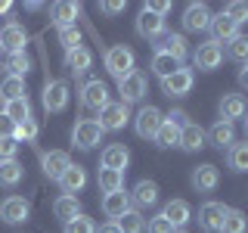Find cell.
Here are the masks:
<instances>
[{
    "label": "cell",
    "instance_id": "1",
    "mask_svg": "<svg viewBox=\"0 0 248 233\" xmlns=\"http://www.w3.org/2000/svg\"><path fill=\"white\" fill-rule=\"evenodd\" d=\"M106 72L112 75L115 81H124L127 75H134V72H137V56H134V50H130V47H124V44L108 47V50H106Z\"/></svg>",
    "mask_w": 248,
    "mask_h": 233
},
{
    "label": "cell",
    "instance_id": "2",
    "mask_svg": "<svg viewBox=\"0 0 248 233\" xmlns=\"http://www.w3.org/2000/svg\"><path fill=\"white\" fill-rule=\"evenodd\" d=\"M103 134H106V131L99 128L96 118H81L72 128V143L78 146V150H93V146L103 143Z\"/></svg>",
    "mask_w": 248,
    "mask_h": 233
},
{
    "label": "cell",
    "instance_id": "3",
    "mask_svg": "<svg viewBox=\"0 0 248 233\" xmlns=\"http://www.w3.org/2000/svg\"><path fill=\"white\" fill-rule=\"evenodd\" d=\"M161 121H165V115H161V109L158 106H143L137 112V118H134V131H137V137H143V140H155V134H158V128H161Z\"/></svg>",
    "mask_w": 248,
    "mask_h": 233
},
{
    "label": "cell",
    "instance_id": "4",
    "mask_svg": "<svg viewBox=\"0 0 248 233\" xmlns=\"http://www.w3.org/2000/svg\"><path fill=\"white\" fill-rule=\"evenodd\" d=\"M41 100H44V109H46V112H65V109H68V100H72V90H68L65 81H46Z\"/></svg>",
    "mask_w": 248,
    "mask_h": 233
},
{
    "label": "cell",
    "instance_id": "5",
    "mask_svg": "<svg viewBox=\"0 0 248 233\" xmlns=\"http://www.w3.org/2000/svg\"><path fill=\"white\" fill-rule=\"evenodd\" d=\"M108 103H112V100H108V87H106V81L93 78V81H87V84L81 87V106H84V109L103 112Z\"/></svg>",
    "mask_w": 248,
    "mask_h": 233
},
{
    "label": "cell",
    "instance_id": "6",
    "mask_svg": "<svg viewBox=\"0 0 248 233\" xmlns=\"http://www.w3.org/2000/svg\"><path fill=\"white\" fill-rule=\"evenodd\" d=\"M192 62H196L199 72H214V68H220V62H223V47L214 44V41L199 44V50L192 53Z\"/></svg>",
    "mask_w": 248,
    "mask_h": 233
},
{
    "label": "cell",
    "instance_id": "7",
    "mask_svg": "<svg viewBox=\"0 0 248 233\" xmlns=\"http://www.w3.org/2000/svg\"><path fill=\"white\" fill-rule=\"evenodd\" d=\"M130 121V106L127 103H108L103 112H99V128L103 131H121L124 124Z\"/></svg>",
    "mask_w": 248,
    "mask_h": 233
},
{
    "label": "cell",
    "instance_id": "8",
    "mask_svg": "<svg viewBox=\"0 0 248 233\" xmlns=\"http://www.w3.org/2000/svg\"><path fill=\"white\" fill-rule=\"evenodd\" d=\"M223 217H227V205H223V202H205V205L199 208V224H202L205 233H220Z\"/></svg>",
    "mask_w": 248,
    "mask_h": 233
},
{
    "label": "cell",
    "instance_id": "9",
    "mask_svg": "<svg viewBox=\"0 0 248 233\" xmlns=\"http://www.w3.org/2000/svg\"><path fill=\"white\" fill-rule=\"evenodd\" d=\"M137 34L140 37H146V41H155V37H161L165 34V16H155L152 10H140L137 16Z\"/></svg>",
    "mask_w": 248,
    "mask_h": 233
},
{
    "label": "cell",
    "instance_id": "10",
    "mask_svg": "<svg viewBox=\"0 0 248 233\" xmlns=\"http://www.w3.org/2000/svg\"><path fill=\"white\" fill-rule=\"evenodd\" d=\"M25 44H28V31L19 25V22H6L0 28V47L10 53H25Z\"/></svg>",
    "mask_w": 248,
    "mask_h": 233
},
{
    "label": "cell",
    "instance_id": "11",
    "mask_svg": "<svg viewBox=\"0 0 248 233\" xmlns=\"http://www.w3.org/2000/svg\"><path fill=\"white\" fill-rule=\"evenodd\" d=\"M192 81H196V75H192V68H177L170 78L161 81V90L168 93V97H186V93L192 90Z\"/></svg>",
    "mask_w": 248,
    "mask_h": 233
},
{
    "label": "cell",
    "instance_id": "12",
    "mask_svg": "<svg viewBox=\"0 0 248 233\" xmlns=\"http://www.w3.org/2000/svg\"><path fill=\"white\" fill-rule=\"evenodd\" d=\"M192 186H196L199 193H214L217 183H220V171H217V165H211V162H205V165H196L192 168Z\"/></svg>",
    "mask_w": 248,
    "mask_h": 233
},
{
    "label": "cell",
    "instance_id": "13",
    "mask_svg": "<svg viewBox=\"0 0 248 233\" xmlns=\"http://www.w3.org/2000/svg\"><path fill=\"white\" fill-rule=\"evenodd\" d=\"M28 215H31V205H28V199H22V196H10V199L0 202V217H3L6 224H25Z\"/></svg>",
    "mask_w": 248,
    "mask_h": 233
},
{
    "label": "cell",
    "instance_id": "14",
    "mask_svg": "<svg viewBox=\"0 0 248 233\" xmlns=\"http://www.w3.org/2000/svg\"><path fill=\"white\" fill-rule=\"evenodd\" d=\"M118 93H121V103H140L146 97V75L143 72H134L127 75L124 81H118Z\"/></svg>",
    "mask_w": 248,
    "mask_h": 233
},
{
    "label": "cell",
    "instance_id": "15",
    "mask_svg": "<svg viewBox=\"0 0 248 233\" xmlns=\"http://www.w3.org/2000/svg\"><path fill=\"white\" fill-rule=\"evenodd\" d=\"M41 168H44V174L50 177V181H59V177L65 174V168H72V159H68V152H62V150H50V152L41 155Z\"/></svg>",
    "mask_w": 248,
    "mask_h": 233
},
{
    "label": "cell",
    "instance_id": "16",
    "mask_svg": "<svg viewBox=\"0 0 248 233\" xmlns=\"http://www.w3.org/2000/svg\"><path fill=\"white\" fill-rule=\"evenodd\" d=\"M208 31H211V41H214V44H220V41H223V44H230L232 37L239 34V25L220 10L217 16H211V25H208Z\"/></svg>",
    "mask_w": 248,
    "mask_h": 233
},
{
    "label": "cell",
    "instance_id": "17",
    "mask_svg": "<svg viewBox=\"0 0 248 233\" xmlns=\"http://www.w3.org/2000/svg\"><path fill=\"white\" fill-rule=\"evenodd\" d=\"M211 25V10L205 3H189L183 10V28L186 31H208Z\"/></svg>",
    "mask_w": 248,
    "mask_h": 233
},
{
    "label": "cell",
    "instance_id": "18",
    "mask_svg": "<svg viewBox=\"0 0 248 233\" xmlns=\"http://www.w3.org/2000/svg\"><path fill=\"white\" fill-rule=\"evenodd\" d=\"M103 168H112V171H127V165H130V150L124 143H112V146H106L103 150Z\"/></svg>",
    "mask_w": 248,
    "mask_h": 233
},
{
    "label": "cell",
    "instance_id": "19",
    "mask_svg": "<svg viewBox=\"0 0 248 233\" xmlns=\"http://www.w3.org/2000/svg\"><path fill=\"white\" fill-rule=\"evenodd\" d=\"M155 53H168V56H174L177 62H183L186 59V53H189V44H186V37L183 34H161V41L155 44Z\"/></svg>",
    "mask_w": 248,
    "mask_h": 233
},
{
    "label": "cell",
    "instance_id": "20",
    "mask_svg": "<svg viewBox=\"0 0 248 233\" xmlns=\"http://www.w3.org/2000/svg\"><path fill=\"white\" fill-rule=\"evenodd\" d=\"M90 66H93V53H90V50H87L84 44L65 53V68H68V72H72L75 78L87 75V72H90Z\"/></svg>",
    "mask_w": 248,
    "mask_h": 233
},
{
    "label": "cell",
    "instance_id": "21",
    "mask_svg": "<svg viewBox=\"0 0 248 233\" xmlns=\"http://www.w3.org/2000/svg\"><path fill=\"white\" fill-rule=\"evenodd\" d=\"M103 212H106V217H112V221H118V217H124L130 212V196L124 190H118V193H106L103 196Z\"/></svg>",
    "mask_w": 248,
    "mask_h": 233
},
{
    "label": "cell",
    "instance_id": "22",
    "mask_svg": "<svg viewBox=\"0 0 248 233\" xmlns=\"http://www.w3.org/2000/svg\"><path fill=\"white\" fill-rule=\"evenodd\" d=\"M248 106H245V97L242 93H227V97L220 100V121H236V118H245Z\"/></svg>",
    "mask_w": 248,
    "mask_h": 233
},
{
    "label": "cell",
    "instance_id": "23",
    "mask_svg": "<svg viewBox=\"0 0 248 233\" xmlns=\"http://www.w3.org/2000/svg\"><path fill=\"white\" fill-rule=\"evenodd\" d=\"M161 215L174 224V230H180V227H186V224L192 221V208H189V202H186V199H170Z\"/></svg>",
    "mask_w": 248,
    "mask_h": 233
},
{
    "label": "cell",
    "instance_id": "24",
    "mask_svg": "<svg viewBox=\"0 0 248 233\" xmlns=\"http://www.w3.org/2000/svg\"><path fill=\"white\" fill-rule=\"evenodd\" d=\"M130 202H134L137 208H152L155 202H158V183L155 181H140L134 186V193H130Z\"/></svg>",
    "mask_w": 248,
    "mask_h": 233
},
{
    "label": "cell",
    "instance_id": "25",
    "mask_svg": "<svg viewBox=\"0 0 248 233\" xmlns=\"http://www.w3.org/2000/svg\"><path fill=\"white\" fill-rule=\"evenodd\" d=\"M205 128L202 124H196V121H189L186 128L180 131V150H186V152H199L202 146H205Z\"/></svg>",
    "mask_w": 248,
    "mask_h": 233
},
{
    "label": "cell",
    "instance_id": "26",
    "mask_svg": "<svg viewBox=\"0 0 248 233\" xmlns=\"http://www.w3.org/2000/svg\"><path fill=\"white\" fill-rule=\"evenodd\" d=\"M53 22H56L59 28H68V25H78V16H81V6L78 3H68V0H62V3H53Z\"/></svg>",
    "mask_w": 248,
    "mask_h": 233
},
{
    "label": "cell",
    "instance_id": "27",
    "mask_svg": "<svg viewBox=\"0 0 248 233\" xmlns=\"http://www.w3.org/2000/svg\"><path fill=\"white\" fill-rule=\"evenodd\" d=\"M84 183H87V171H84V165H72V168H65V174L59 177V186L68 193V196H75L78 190H84Z\"/></svg>",
    "mask_w": 248,
    "mask_h": 233
},
{
    "label": "cell",
    "instance_id": "28",
    "mask_svg": "<svg viewBox=\"0 0 248 233\" xmlns=\"http://www.w3.org/2000/svg\"><path fill=\"white\" fill-rule=\"evenodd\" d=\"M208 137H211V143L217 150H230V146L236 143V128H232L230 121H217V124H211Z\"/></svg>",
    "mask_w": 248,
    "mask_h": 233
},
{
    "label": "cell",
    "instance_id": "29",
    "mask_svg": "<svg viewBox=\"0 0 248 233\" xmlns=\"http://www.w3.org/2000/svg\"><path fill=\"white\" fill-rule=\"evenodd\" d=\"M53 215H56L59 221H72V217H78V215H81V202H78V196L62 193V196L53 202Z\"/></svg>",
    "mask_w": 248,
    "mask_h": 233
},
{
    "label": "cell",
    "instance_id": "30",
    "mask_svg": "<svg viewBox=\"0 0 248 233\" xmlns=\"http://www.w3.org/2000/svg\"><path fill=\"white\" fill-rule=\"evenodd\" d=\"M3 115L10 118L13 124H25L31 118V103H28V97H19V100H10L3 109Z\"/></svg>",
    "mask_w": 248,
    "mask_h": 233
},
{
    "label": "cell",
    "instance_id": "31",
    "mask_svg": "<svg viewBox=\"0 0 248 233\" xmlns=\"http://www.w3.org/2000/svg\"><path fill=\"white\" fill-rule=\"evenodd\" d=\"M180 66H183V62H177L174 56H168V53H155L152 62H149V68H152V72L161 78V81H165V78H170V75H174Z\"/></svg>",
    "mask_w": 248,
    "mask_h": 233
},
{
    "label": "cell",
    "instance_id": "32",
    "mask_svg": "<svg viewBox=\"0 0 248 233\" xmlns=\"http://www.w3.org/2000/svg\"><path fill=\"white\" fill-rule=\"evenodd\" d=\"M0 97L10 103V100H19V97H28L25 90V78H16V75H6L3 81H0Z\"/></svg>",
    "mask_w": 248,
    "mask_h": 233
},
{
    "label": "cell",
    "instance_id": "33",
    "mask_svg": "<svg viewBox=\"0 0 248 233\" xmlns=\"http://www.w3.org/2000/svg\"><path fill=\"white\" fill-rule=\"evenodd\" d=\"M96 183L103 193H118V190H124V174L121 171H112V168H99Z\"/></svg>",
    "mask_w": 248,
    "mask_h": 233
},
{
    "label": "cell",
    "instance_id": "34",
    "mask_svg": "<svg viewBox=\"0 0 248 233\" xmlns=\"http://www.w3.org/2000/svg\"><path fill=\"white\" fill-rule=\"evenodd\" d=\"M22 177H25V168L19 165V159L0 162V183H3V186H19Z\"/></svg>",
    "mask_w": 248,
    "mask_h": 233
},
{
    "label": "cell",
    "instance_id": "35",
    "mask_svg": "<svg viewBox=\"0 0 248 233\" xmlns=\"http://www.w3.org/2000/svg\"><path fill=\"white\" fill-rule=\"evenodd\" d=\"M248 230V217L242 208H227V217H223L220 233H245Z\"/></svg>",
    "mask_w": 248,
    "mask_h": 233
},
{
    "label": "cell",
    "instance_id": "36",
    "mask_svg": "<svg viewBox=\"0 0 248 233\" xmlns=\"http://www.w3.org/2000/svg\"><path fill=\"white\" fill-rule=\"evenodd\" d=\"M227 162H230V168L236 171V174H245V171H248V140H245V143H232L230 146Z\"/></svg>",
    "mask_w": 248,
    "mask_h": 233
},
{
    "label": "cell",
    "instance_id": "37",
    "mask_svg": "<svg viewBox=\"0 0 248 233\" xmlns=\"http://www.w3.org/2000/svg\"><path fill=\"white\" fill-rule=\"evenodd\" d=\"M155 146H161V150H168V146H180V128L170 121H161L158 134H155Z\"/></svg>",
    "mask_w": 248,
    "mask_h": 233
},
{
    "label": "cell",
    "instance_id": "38",
    "mask_svg": "<svg viewBox=\"0 0 248 233\" xmlns=\"http://www.w3.org/2000/svg\"><path fill=\"white\" fill-rule=\"evenodd\" d=\"M115 224L121 227V233H146V217L140 215V212H134V208H130L124 217H118Z\"/></svg>",
    "mask_w": 248,
    "mask_h": 233
},
{
    "label": "cell",
    "instance_id": "39",
    "mask_svg": "<svg viewBox=\"0 0 248 233\" xmlns=\"http://www.w3.org/2000/svg\"><path fill=\"white\" fill-rule=\"evenodd\" d=\"M227 56L236 59V62H248V37H245V34H236V37L227 44Z\"/></svg>",
    "mask_w": 248,
    "mask_h": 233
},
{
    "label": "cell",
    "instance_id": "40",
    "mask_svg": "<svg viewBox=\"0 0 248 233\" xmlns=\"http://www.w3.org/2000/svg\"><path fill=\"white\" fill-rule=\"evenodd\" d=\"M28 68H31V59L25 53H10V59H6V72L10 75L22 78V75H28Z\"/></svg>",
    "mask_w": 248,
    "mask_h": 233
},
{
    "label": "cell",
    "instance_id": "41",
    "mask_svg": "<svg viewBox=\"0 0 248 233\" xmlns=\"http://www.w3.org/2000/svg\"><path fill=\"white\" fill-rule=\"evenodd\" d=\"M62 233H96V224H93L87 215H78L72 221H65V230Z\"/></svg>",
    "mask_w": 248,
    "mask_h": 233
},
{
    "label": "cell",
    "instance_id": "42",
    "mask_svg": "<svg viewBox=\"0 0 248 233\" xmlns=\"http://www.w3.org/2000/svg\"><path fill=\"white\" fill-rule=\"evenodd\" d=\"M13 140H16V143H22V140H25V143H34V140H37V121L28 118L25 124H16Z\"/></svg>",
    "mask_w": 248,
    "mask_h": 233
},
{
    "label": "cell",
    "instance_id": "43",
    "mask_svg": "<svg viewBox=\"0 0 248 233\" xmlns=\"http://www.w3.org/2000/svg\"><path fill=\"white\" fill-rule=\"evenodd\" d=\"M223 13H227L236 25H245V22H248V3H245V0H232V3L223 6Z\"/></svg>",
    "mask_w": 248,
    "mask_h": 233
},
{
    "label": "cell",
    "instance_id": "44",
    "mask_svg": "<svg viewBox=\"0 0 248 233\" xmlns=\"http://www.w3.org/2000/svg\"><path fill=\"white\" fill-rule=\"evenodd\" d=\"M59 44L68 50H75V47H81V28L78 25H68V28H59Z\"/></svg>",
    "mask_w": 248,
    "mask_h": 233
},
{
    "label": "cell",
    "instance_id": "45",
    "mask_svg": "<svg viewBox=\"0 0 248 233\" xmlns=\"http://www.w3.org/2000/svg\"><path fill=\"white\" fill-rule=\"evenodd\" d=\"M146 230H149V233H177V230H174V224H170L165 215L149 217V227H146Z\"/></svg>",
    "mask_w": 248,
    "mask_h": 233
},
{
    "label": "cell",
    "instance_id": "46",
    "mask_svg": "<svg viewBox=\"0 0 248 233\" xmlns=\"http://www.w3.org/2000/svg\"><path fill=\"white\" fill-rule=\"evenodd\" d=\"M16 152H19V143H16L13 137H3V140H0V162L16 159Z\"/></svg>",
    "mask_w": 248,
    "mask_h": 233
},
{
    "label": "cell",
    "instance_id": "47",
    "mask_svg": "<svg viewBox=\"0 0 248 233\" xmlns=\"http://www.w3.org/2000/svg\"><path fill=\"white\" fill-rule=\"evenodd\" d=\"M165 121H170V124H177V128L183 131L186 124H189V115H186L183 109H174V112H168V115H165Z\"/></svg>",
    "mask_w": 248,
    "mask_h": 233
},
{
    "label": "cell",
    "instance_id": "48",
    "mask_svg": "<svg viewBox=\"0 0 248 233\" xmlns=\"http://www.w3.org/2000/svg\"><path fill=\"white\" fill-rule=\"evenodd\" d=\"M124 6L127 3H121V0H106V3H99V10L108 16H118V13H124Z\"/></svg>",
    "mask_w": 248,
    "mask_h": 233
},
{
    "label": "cell",
    "instance_id": "49",
    "mask_svg": "<svg viewBox=\"0 0 248 233\" xmlns=\"http://www.w3.org/2000/svg\"><path fill=\"white\" fill-rule=\"evenodd\" d=\"M170 6H174V3H168V0H152V3H146V10H152L155 16H168Z\"/></svg>",
    "mask_w": 248,
    "mask_h": 233
},
{
    "label": "cell",
    "instance_id": "50",
    "mask_svg": "<svg viewBox=\"0 0 248 233\" xmlns=\"http://www.w3.org/2000/svg\"><path fill=\"white\" fill-rule=\"evenodd\" d=\"M13 134H16V124L6 118L3 112H0V140H3V137H13Z\"/></svg>",
    "mask_w": 248,
    "mask_h": 233
},
{
    "label": "cell",
    "instance_id": "51",
    "mask_svg": "<svg viewBox=\"0 0 248 233\" xmlns=\"http://www.w3.org/2000/svg\"><path fill=\"white\" fill-rule=\"evenodd\" d=\"M96 233H121V227H118L115 221H108V224H103V227H99Z\"/></svg>",
    "mask_w": 248,
    "mask_h": 233
},
{
    "label": "cell",
    "instance_id": "52",
    "mask_svg": "<svg viewBox=\"0 0 248 233\" xmlns=\"http://www.w3.org/2000/svg\"><path fill=\"white\" fill-rule=\"evenodd\" d=\"M239 84L248 87V62H242V68H239Z\"/></svg>",
    "mask_w": 248,
    "mask_h": 233
},
{
    "label": "cell",
    "instance_id": "53",
    "mask_svg": "<svg viewBox=\"0 0 248 233\" xmlns=\"http://www.w3.org/2000/svg\"><path fill=\"white\" fill-rule=\"evenodd\" d=\"M10 6H13L10 0H0V16H3V13H10Z\"/></svg>",
    "mask_w": 248,
    "mask_h": 233
},
{
    "label": "cell",
    "instance_id": "54",
    "mask_svg": "<svg viewBox=\"0 0 248 233\" xmlns=\"http://www.w3.org/2000/svg\"><path fill=\"white\" fill-rule=\"evenodd\" d=\"M242 128H245V140H248V118H242Z\"/></svg>",
    "mask_w": 248,
    "mask_h": 233
},
{
    "label": "cell",
    "instance_id": "55",
    "mask_svg": "<svg viewBox=\"0 0 248 233\" xmlns=\"http://www.w3.org/2000/svg\"><path fill=\"white\" fill-rule=\"evenodd\" d=\"M0 56H3V47H0Z\"/></svg>",
    "mask_w": 248,
    "mask_h": 233
},
{
    "label": "cell",
    "instance_id": "56",
    "mask_svg": "<svg viewBox=\"0 0 248 233\" xmlns=\"http://www.w3.org/2000/svg\"><path fill=\"white\" fill-rule=\"evenodd\" d=\"M177 233H186V230H177Z\"/></svg>",
    "mask_w": 248,
    "mask_h": 233
}]
</instances>
